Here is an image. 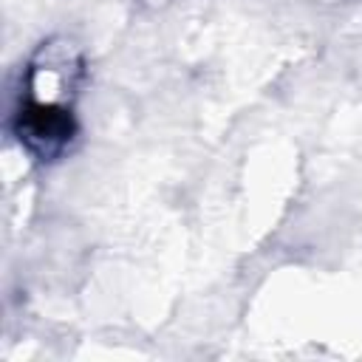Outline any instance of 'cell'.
<instances>
[{"label": "cell", "mask_w": 362, "mask_h": 362, "mask_svg": "<svg viewBox=\"0 0 362 362\" xmlns=\"http://www.w3.org/2000/svg\"><path fill=\"white\" fill-rule=\"evenodd\" d=\"M14 136L37 161H57L76 139V116L68 99L28 90L14 113Z\"/></svg>", "instance_id": "obj_1"}]
</instances>
